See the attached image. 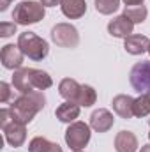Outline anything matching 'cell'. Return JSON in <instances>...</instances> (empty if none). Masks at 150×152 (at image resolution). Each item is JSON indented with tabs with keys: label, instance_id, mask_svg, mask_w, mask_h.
<instances>
[{
	"label": "cell",
	"instance_id": "cell-17",
	"mask_svg": "<svg viewBox=\"0 0 150 152\" xmlns=\"http://www.w3.org/2000/svg\"><path fill=\"white\" fill-rule=\"evenodd\" d=\"M28 152H64V151L58 143H53L44 136H36L28 143Z\"/></svg>",
	"mask_w": 150,
	"mask_h": 152
},
{
	"label": "cell",
	"instance_id": "cell-2",
	"mask_svg": "<svg viewBox=\"0 0 150 152\" xmlns=\"http://www.w3.org/2000/svg\"><path fill=\"white\" fill-rule=\"evenodd\" d=\"M44 103H46L44 94L41 90H34V92H28V94H21L18 99H14L12 104H11V112H12L14 118L18 122L27 126L44 108Z\"/></svg>",
	"mask_w": 150,
	"mask_h": 152
},
{
	"label": "cell",
	"instance_id": "cell-7",
	"mask_svg": "<svg viewBox=\"0 0 150 152\" xmlns=\"http://www.w3.org/2000/svg\"><path fill=\"white\" fill-rule=\"evenodd\" d=\"M131 85L140 94L150 92V62H138L131 69Z\"/></svg>",
	"mask_w": 150,
	"mask_h": 152
},
{
	"label": "cell",
	"instance_id": "cell-6",
	"mask_svg": "<svg viewBox=\"0 0 150 152\" xmlns=\"http://www.w3.org/2000/svg\"><path fill=\"white\" fill-rule=\"evenodd\" d=\"M90 142V126L85 122H73L66 131V143L73 151H81Z\"/></svg>",
	"mask_w": 150,
	"mask_h": 152
},
{
	"label": "cell",
	"instance_id": "cell-4",
	"mask_svg": "<svg viewBox=\"0 0 150 152\" xmlns=\"http://www.w3.org/2000/svg\"><path fill=\"white\" fill-rule=\"evenodd\" d=\"M44 5L34 2V0H25V2H20L14 11H12V20L16 25H34L39 23L42 18H44Z\"/></svg>",
	"mask_w": 150,
	"mask_h": 152
},
{
	"label": "cell",
	"instance_id": "cell-25",
	"mask_svg": "<svg viewBox=\"0 0 150 152\" xmlns=\"http://www.w3.org/2000/svg\"><path fill=\"white\" fill-rule=\"evenodd\" d=\"M9 97H11V87H9V83L2 81L0 83V103H7Z\"/></svg>",
	"mask_w": 150,
	"mask_h": 152
},
{
	"label": "cell",
	"instance_id": "cell-26",
	"mask_svg": "<svg viewBox=\"0 0 150 152\" xmlns=\"http://www.w3.org/2000/svg\"><path fill=\"white\" fill-rule=\"evenodd\" d=\"M41 4H42L44 7H55V5L62 4V0H41Z\"/></svg>",
	"mask_w": 150,
	"mask_h": 152
},
{
	"label": "cell",
	"instance_id": "cell-16",
	"mask_svg": "<svg viewBox=\"0 0 150 152\" xmlns=\"http://www.w3.org/2000/svg\"><path fill=\"white\" fill-rule=\"evenodd\" d=\"M64 16L69 20H78L87 12V2L85 0H62L60 4Z\"/></svg>",
	"mask_w": 150,
	"mask_h": 152
},
{
	"label": "cell",
	"instance_id": "cell-19",
	"mask_svg": "<svg viewBox=\"0 0 150 152\" xmlns=\"http://www.w3.org/2000/svg\"><path fill=\"white\" fill-rule=\"evenodd\" d=\"M133 110H134V117H138V118H143V117L150 115V92H145L134 99Z\"/></svg>",
	"mask_w": 150,
	"mask_h": 152
},
{
	"label": "cell",
	"instance_id": "cell-27",
	"mask_svg": "<svg viewBox=\"0 0 150 152\" xmlns=\"http://www.w3.org/2000/svg\"><path fill=\"white\" fill-rule=\"evenodd\" d=\"M127 7H131V5H141L143 4V0H122Z\"/></svg>",
	"mask_w": 150,
	"mask_h": 152
},
{
	"label": "cell",
	"instance_id": "cell-18",
	"mask_svg": "<svg viewBox=\"0 0 150 152\" xmlns=\"http://www.w3.org/2000/svg\"><path fill=\"white\" fill-rule=\"evenodd\" d=\"M79 88H81V85L73 78H64L58 85V92L66 101H76L78 94H79Z\"/></svg>",
	"mask_w": 150,
	"mask_h": 152
},
{
	"label": "cell",
	"instance_id": "cell-23",
	"mask_svg": "<svg viewBox=\"0 0 150 152\" xmlns=\"http://www.w3.org/2000/svg\"><path fill=\"white\" fill-rule=\"evenodd\" d=\"M16 118H14V115L11 112V108H2L0 110V126H2V129L4 127H7L11 122H14Z\"/></svg>",
	"mask_w": 150,
	"mask_h": 152
},
{
	"label": "cell",
	"instance_id": "cell-21",
	"mask_svg": "<svg viewBox=\"0 0 150 152\" xmlns=\"http://www.w3.org/2000/svg\"><path fill=\"white\" fill-rule=\"evenodd\" d=\"M95 99H97V94H95V90H94L90 85H81L76 103H78L79 106H85V108H88V106H92V104L95 103Z\"/></svg>",
	"mask_w": 150,
	"mask_h": 152
},
{
	"label": "cell",
	"instance_id": "cell-10",
	"mask_svg": "<svg viewBox=\"0 0 150 152\" xmlns=\"http://www.w3.org/2000/svg\"><path fill=\"white\" fill-rule=\"evenodd\" d=\"M133 28H134V23L127 18V16H117L113 18L111 21L108 23V32L111 34L113 37H129L133 34Z\"/></svg>",
	"mask_w": 150,
	"mask_h": 152
},
{
	"label": "cell",
	"instance_id": "cell-11",
	"mask_svg": "<svg viewBox=\"0 0 150 152\" xmlns=\"http://www.w3.org/2000/svg\"><path fill=\"white\" fill-rule=\"evenodd\" d=\"M113 122H115V118H113V115L106 108H99V110H95L94 113L90 115V127L95 129L97 133L110 131L113 127Z\"/></svg>",
	"mask_w": 150,
	"mask_h": 152
},
{
	"label": "cell",
	"instance_id": "cell-28",
	"mask_svg": "<svg viewBox=\"0 0 150 152\" xmlns=\"http://www.w3.org/2000/svg\"><path fill=\"white\" fill-rule=\"evenodd\" d=\"M141 152H150V143L143 145V147H141Z\"/></svg>",
	"mask_w": 150,
	"mask_h": 152
},
{
	"label": "cell",
	"instance_id": "cell-15",
	"mask_svg": "<svg viewBox=\"0 0 150 152\" xmlns=\"http://www.w3.org/2000/svg\"><path fill=\"white\" fill-rule=\"evenodd\" d=\"M55 115L60 122H69L73 124L76 118L79 117V104L76 101H66L62 103L57 110H55Z\"/></svg>",
	"mask_w": 150,
	"mask_h": 152
},
{
	"label": "cell",
	"instance_id": "cell-12",
	"mask_svg": "<svg viewBox=\"0 0 150 152\" xmlns=\"http://www.w3.org/2000/svg\"><path fill=\"white\" fill-rule=\"evenodd\" d=\"M149 46L150 39L147 36H141V34H131L129 37L124 39V48L131 55H141V53L149 51Z\"/></svg>",
	"mask_w": 150,
	"mask_h": 152
},
{
	"label": "cell",
	"instance_id": "cell-14",
	"mask_svg": "<svg viewBox=\"0 0 150 152\" xmlns=\"http://www.w3.org/2000/svg\"><path fill=\"white\" fill-rule=\"evenodd\" d=\"M138 138L131 131H120L115 136V151L117 152H136Z\"/></svg>",
	"mask_w": 150,
	"mask_h": 152
},
{
	"label": "cell",
	"instance_id": "cell-8",
	"mask_svg": "<svg viewBox=\"0 0 150 152\" xmlns=\"http://www.w3.org/2000/svg\"><path fill=\"white\" fill-rule=\"evenodd\" d=\"M23 51L20 50V46L16 44H5L0 51V60H2V66L5 69H21V64H23Z\"/></svg>",
	"mask_w": 150,
	"mask_h": 152
},
{
	"label": "cell",
	"instance_id": "cell-31",
	"mask_svg": "<svg viewBox=\"0 0 150 152\" xmlns=\"http://www.w3.org/2000/svg\"><path fill=\"white\" fill-rule=\"evenodd\" d=\"M149 138H150V133H149Z\"/></svg>",
	"mask_w": 150,
	"mask_h": 152
},
{
	"label": "cell",
	"instance_id": "cell-3",
	"mask_svg": "<svg viewBox=\"0 0 150 152\" xmlns=\"http://www.w3.org/2000/svg\"><path fill=\"white\" fill-rule=\"evenodd\" d=\"M18 46L25 57L32 60H42L50 53V46L42 37L36 36L34 32H23L18 36Z\"/></svg>",
	"mask_w": 150,
	"mask_h": 152
},
{
	"label": "cell",
	"instance_id": "cell-22",
	"mask_svg": "<svg viewBox=\"0 0 150 152\" xmlns=\"http://www.w3.org/2000/svg\"><path fill=\"white\" fill-rule=\"evenodd\" d=\"M120 7V0H95V9L101 14H113L115 11H118Z\"/></svg>",
	"mask_w": 150,
	"mask_h": 152
},
{
	"label": "cell",
	"instance_id": "cell-1",
	"mask_svg": "<svg viewBox=\"0 0 150 152\" xmlns=\"http://www.w3.org/2000/svg\"><path fill=\"white\" fill-rule=\"evenodd\" d=\"M51 85H53L51 76L41 69H34V67L16 69L12 76V87L21 94H28L34 90H46Z\"/></svg>",
	"mask_w": 150,
	"mask_h": 152
},
{
	"label": "cell",
	"instance_id": "cell-20",
	"mask_svg": "<svg viewBox=\"0 0 150 152\" xmlns=\"http://www.w3.org/2000/svg\"><path fill=\"white\" fill-rule=\"evenodd\" d=\"M147 14H149V11H147V7L141 4V5H131V7H125V11H124V16H127L134 25L136 23H143L145 20H147Z\"/></svg>",
	"mask_w": 150,
	"mask_h": 152
},
{
	"label": "cell",
	"instance_id": "cell-5",
	"mask_svg": "<svg viewBox=\"0 0 150 152\" xmlns=\"http://www.w3.org/2000/svg\"><path fill=\"white\" fill-rule=\"evenodd\" d=\"M51 41L62 48H76L79 42V34L71 23H57L51 28Z\"/></svg>",
	"mask_w": 150,
	"mask_h": 152
},
{
	"label": "cell",
	"instance_id": "cell-9",
	"mask_svg": "<svg viewBox=\"0 0 150 152\" xmlns=\"http://www.w3.org/2000/svg\"><path fill=\"white\" fill-rule=\"evenodd\" d=\"M4 134H5V140L9 145L12 147H21L27 140V129H25V124L14 120L11 122L7 127H4Z\"/></svg>",
	"mask_w": 150,
	"mask_h": 152
},
{
	"label": "cell",
	"instance_id": "cell-13",
	"mask_svg": "<svg viewBox=\"0 0 150 152\" xmlns=\"http://www.w3.org/2000/svg\"><path fill=\"white\" fill-rule=\"evenodd\" d=\"M111 106H113V110H115V113L118 115V117H122V118H131V117H134V110H133L134 99H133L131 96H127V94L115 96L113 101H111Z\"/></svg>",
	"mask_w": 150,
	"mask_h": 152
},
{
	"label": "cell",
	"instance_id": "cell-29",
	"mask_svg": "<svg viewBox=\"0 0 150 152\" xmlns=\"http://www.w3.org/2000/svg\"><path fill=\"white\" fill-rule=\"evenodd\" d=\"M149 53H150V46H149Z\"/></svg>",
	"mask_w": 150,
	"mask_h": 152
},
{
	"label": "cell",
	"instance_id": "cell-24",
	"mask_svg": "<svg viewBox=\"0 0 150 152\" xmlns=\"http://www.w3.org/2000/svg\"><path fill=\"white\" fill-rule=\"evenodd\" d=\"M12 34H16V23H14V21H12V23L2 21V23H0V36H2V37H9V36H12Z\"/></svg>",
	"mask_w": 150,
	"mask_h": 152
},
{
	"label": "cell",
	"instance_id": "cell-30",
	"mask_svg": "<svg viewBox=\"0 0 150 152\" xmlns=\"http://www.w3.org/2000/svg\"><path fill=\"white\" fill-rule=\"evenodd\" d=\"M74 152H81V151H74Z\"/></svg>",
	"mask_w": 150,
	"mask_h": 152
}]
</instances>
